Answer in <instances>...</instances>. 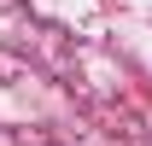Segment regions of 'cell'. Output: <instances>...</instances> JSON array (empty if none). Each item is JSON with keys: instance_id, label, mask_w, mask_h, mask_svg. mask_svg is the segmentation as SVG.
I'll use <instances>...</instances> for the list:
<instances>
[]
</instances>
